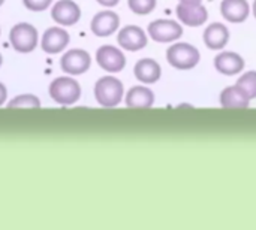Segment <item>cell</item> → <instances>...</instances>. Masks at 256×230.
Returning a JSON list of instances; mask_svg holds the SVG:
<instances>
[{"instance_id": "cell-1", "label": "cell", "mask_w": 256, "mask_h": 230, "mask_svg": "<svg viewBox=\"0 0 256 230\" xmlns=\"http://www.w3.org/2000/svg\"><path fill=\"white\" fill-rule=\"evenodd\" d=\"M200 58H201L200 49L188 42H177L171 45L166 51L168 63L180 70L194 69L200 63Z\"/></svg>"}, {"instance_id": "cell-2", "label": "cell", "mask_w": 256, "mask_h": 230, "mask_svg": "<svg viewBox=\"0 0 256 230\" xmlns=\"http://www.w3.org/2000/svg\"><path fill=\"white\" fill-rule=\"evenodd\" d=\"M124 94V88L120 79L116 76H104L98 79L94 85V97L100 106L114 108L117 106Z\"/></svg>"}, {"instance_id": "cell-3", "label": "cell", "mask_w": 256, "mask_h": 230, "mask_svg": "<svg viewBox=\"0 0 256 230\" xmlns=\"http://www.w3.org/2000/svg\"><path fill=\"white\" fill-rule=\"evenodd\" d=\"M50 96L54 102L60 105H72L80 99L81 87L75 79L69 76H60L51 82Z\"/></svg>"}, {"instance_id": "cell-4", "label": "cell", "mask_w": 256, "mask_h": 230, "mask_svg": "<svg viewBox=\"0 0 256 230\" xmlns=\"http://www.w3.org/2000/svg\"><path fill=\"white\" fill-rule=\"evenodd\" d=\"M10 45L18 52H32L38 45V30L27 22H20L10 28Z\"/></svg>"}, {"instance_id": "cell-5", "label": "cell", "mask_w": 256, "mask_h": 230, "mask_svg": "<svg viewBox=\"0 0 256 230\" xmlns=\"http://www.w3.org/2000/svg\"><path fill=\"white\" fill-rule=\"evenodd\" d=\"M148 34L156 42H174L182 37L183 27L172 19H154L148 24Z\"/></svg>"}, {"instance_id": "cell-6", "label": "cell", "mask_w": 256, "mask_h": 230, "mask_svg": "<svg viewBox=\"0 0 256 230\" xmlns=\"http://www.w3.org/2000/svg\"><path fill=\"white\" fill-rule=\"evenodd\" d=\"M96 61L104 70H106L110 73H117V72L123 70L126 66L124 54L112 45L100 46L96 52Z\"/></svg>"}, {"instance_id": "cell-7", "label": "cell", "mask_w": 256, "mask_h": 230, "mask_svg": "<svg viewBox=\"0 0 256 230\" xmlns=\"http://www.w3.org/2000/svg\"><path fill=\"white\" fill-rule=\"evenodd\" d=\"M92 64V57L84 49H70L63 54L60 66L68 75H82L88 70Z\"/></svg>"}, {"instance_id": "cell-8", "label": "cell", "mask_w": 256, "mask_h": 230, "mask_svg": "<svg viewBox=\"0 0 256 230\" xmlns=\"http://www.w3.org/2000/svg\"><path fill=\"white\" fill-rule=\"evenodd\" d=\"M176 12L178 19L189 27H200L208 18L207 7L202 3H178Z\"/></svg>"}, {"instance_id": "cell-9", "label": "cell", "mask_w": 256, "mask_h": 230, "mask_svg": "<svg viewBox=\"0 0 256 230\" xmlns=\"http://www.w3.org/2000/svg\"><path fill=\"white\" fill-rule=\"evenodd\" d=\"M118 45L126 51H140L147 46V34L138 25H126L118 31Z\"/></svg>"}, {"instance_id": "cell-10", "label": "cell", "mask_w": 256, "mask_h": 230, "mask_svg": "<svg viewBox=\"0 0 256 230\" xmlns=\"http://www.w3.org/2000/svg\"><path fill=\"white\" fill-rule=\"evenodd\" d=\"M51 16L60 25H74L80 21L81 9L74 0H60L52 6Z\"/></svg>"}, {"instance_id": "cell-11", "label": "cell", "mask_w": 256, "mask_h": 230, "mask_svg": "<svg viewBox=\"0 0 256 230\" xmlns=\"http://www.w3.org/2000/svg\"><path fill=\"white\" fill-rule=\"evenodd\" d=\"M244 58L232 51H222L216 55L214 58V67L219 73L226 75V76H232V75H238L243 72L244 69Z\"/></svg>"}, {"instance_id": "cell-12", "label": "cell", "mask_w": 256, "mask_h": 230, "mask_svg": "<svg viewBox=\"0 0 256 230\" xmlns=\"http://www.w3.org/2000/svg\"><path fill=\"white\" fill-rule=\"evenodd\" d=\"M120 25V18L112 10H102L96 13L92 19V31L99 37L111 36L117 31Z\"/></svg>"}, {"instance_id": "cell-13", "label": "cell", "mask_w": 256, "mask_h": 230, "mask_svg": "<svg viewBox=\"0 0 256 230\" xmlns=\"http://www.w3.org/2000/svg\"><path fill=\"white\" fill-rule=\"evenodd\" d=\"M69 43V33L60 27L48 28L42 36V49L46 54H57Z\"/></svg>"}, {"instance_id": "cell-14", "label": "cell", "mask_w": 256, "mask_h": 230, "mask_svg": "<svg viewBox=\"0 0 256 230\" xmlns=\"http://www.w3.org/2000/svg\"><path fill=\"white\" fill-rule=\"evenodd\" d=\"M250 12V6L248 0H222L220 13L230 22H243L248 19Z\"/></svg>"}, {"instance_id": "cell-15", "label": "cell", "mask_w": 256, "mask_h": 230, "mask_svg": "<svg viewBox=\"0 0 256 230\" xmlns=\"http://www.w3.org/2000/svg\"><path fill=\"white\" fill-rule=\"evenodd\" d=\"M230 42V30L220 22H213L204 30V43L213 51L224 49Z\"/></svg>"}, {"instance_id": "cell-16", "label": "cell", "mask_w": 256, "mask_h": 230, "mask_svg": "<svg viewBox=\"0 0 256 230\" xmlns=\"http://www.w3.org/2000/svg\"><path fill=\"white\" fill-rule=\"evenodd\" d=\"M135 78L142 84H154L162 76L160 64L153 58H141L134 67Z\"/></svg>"}, {"instance_id": "cell-17", "label": "cell", "mask_w": 256, "mask_h": 230, "mask_svg": "<svg viewBox=\"0 0 256 230\" xmlns=\"http://www.w3.org/2000/svg\"><path fill=\"white\" fill-rule=\"evenodd\" d=\"M219 102L226 109H244V108H249V105H250L249 96L237 85L224 88L220 93Z\"/></svg>"}, {"instance_id": "cell-18", "label": "cell", "mask_w": 256, "mask_h": 230, "mask_svg": "<svg viewBox=\"0 0 256 230\" xmlns=\"http://www.w3.org/2000/svg\"><path fill=\"white\" fill-rule=\"evenodd\" d=\"M126 106L134 109H147L154 103V93L148 87L136 85L126 93Z\"/></svg>"}, {"instance_id": "cell-19", "label": "cell", "mask_w": 256, "mask_h": 230, "mask_svg": "<svg viewBox=\"0 0 256 230\" xmlns=\"http://www.w3.org/2000/svg\"><path fill=\"white\" fill-rule=\"evenodd\" d=\"M236 85H237L238 88H242V90L249 96V99H250V100H252V99H255L256 97V70H249V72H246L244 75H242V76L237 79Z\"/></svg>"}, {"instance_id": "cell-20", "label": "cell", "mask_w": 256, "mask_h": 230, "mask_svg": "<svg viewBox=\"0 0 256 230\" xmlns=\"http://www.w3.org/2000/svg\"><path fill=\"white\" fill-rule=\"evenodd\" d=\"M40 106V102L36 96L33 94H21V96H16L14 97L9 103H8V108H39Z\"/></svg>"}, {"instance_id": "cell-21", "label": "cell", "mask_w": 256, "mask_h": 230, "mask_svg": "<svg viewBox=\"0 0 256 230\" xmlns=\"http://www.w3.org/2000/svg\"><path fill=\"white\" fill-rule=\"evenodd\" d=\"M156 0H128L130 10L136 15H148L156 7Z\"/></svg>"}, {"instance_id": "cell-22", "label": "cell", "mask_w": 256, "mask_h": 230, "mask_svg": "<svg viewBox=\"0 0 256 230\" xmlns=\"http://www.w3.org/2000/svg\"><path fill=\"white\" fill-rule=\"evenodd\" d=\"M51 1L52 0H22L24 6L30 10H34V12L45 10L51 4Z\"/></svg>"}, {"instance_id": "cell-23", "label": "cell", "mask_w": 256, "mask_h": 230, "mask_svg": "<svg viewBox=\"0 0 256 230\" xmlns=\"http://www.w3.org/2000/svg\"><path fill=\"white\" fill-rule=\"evenodd\" d=\"M6 97H8V91H6V87L0 82V106L4 103V100H6Z\"/></svg>"}, {"instance_id": "cell-24", "label": "cell", "mask_w": 256, "mask_h": 230, "mask_svg": "<svg viewBox=\"0 0 256 230\" xmlns=\"http://www.w3.org/2000/svg\"><path fill=\"white\" fill-rule=\"evenodd\" d=\"M98 3H100L102 6H108V7H111V6H116L120 0H96Z\"/></svg>"}, {"instance_id": "cell-25", "label": "cell", "mask_w": 256, "mask_h": 230, "mask_svg": "<svg viewBox=\"0 0 256 230\" xmlns=\"http://www.w3.org/2000/svg\"><path fill=\"white\" fill-rule=\"evenodd\" d=\"M202 0H180V3H201Z\"/></svg>"}, {"instance_id": "cell-26", "label": "cell", "mask_w": 256, "mask_h": 230, "mask_svg": "<svg viewBox=\"0 0 256 230\" xmlns=\"http://www.w3.org/2000/svg\"><path fill=\"white\" fill-rule=\"evenodd\" d=\"M254 16L256 18V0L254 1Z\"/></svg>"}, {"instance_id": "cell-27", "label": "cell", "mask_w": 256, "mask_h": 230, "mask_svg": "<svg viewBox=\"0 0 256 230\" xmlns=\"http://www.w3.org/2000/svg\"><path fill=\"white\" fill-rule=\"evenodd\" d=\"M3 1H4V0H0V6H2V4H3Z\"/></svg>"}, {"instance_id": "cell-28", "label": "cell", "mask_w": 256, "mask_h": 230, "mask_svg": "<svg viewBox=\"0 0 256 230\" xmlns=\"http://www.w3.org/2000/svg\"><path fill=\"white\" fill-rule=\"evenodd\" d=\"M0 66H2V55H0Z\"/></svg>"}]
</instances>
